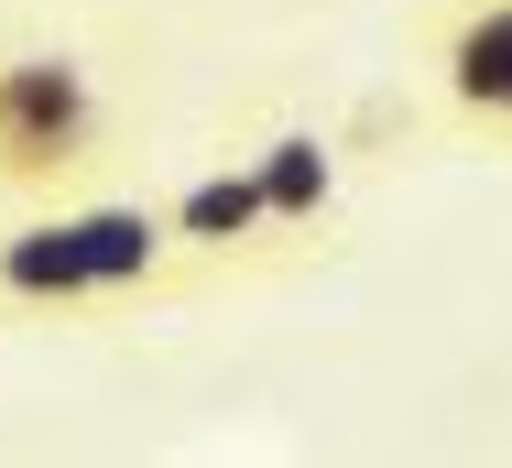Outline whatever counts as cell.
Here are the masks:
<instances>
[{"label": "cell", "mask_w": 512, "mask_h": 468, "mask_svg": "<svg viewBox=\"0 0 512 468\" xmlns=\"http://www.w3.org/2000/svg\"><path fill=\"white\" fill-rule=\"evenodd\" d=\"M491 131H512V88H502V98H491Z\"/></svg>", "instance_id": "7"}, {"label": "cell", "mask_w": 512, "mask_h": 468, "mask_svg": "<svg viewBox=\"0 0 512 468\" xmlns=\"http://www.w3.org/2000/svg\"><path fill=\"white\" fill-rule=\"evenodd\" d=\"M436 66H447V98H458L469 120H491V98L512 88V0H480V11L447 33Z\"/></svg>", "instance_id": "5"}, {"label": "cell", "mask_w": 512, "mask_h": 468, "mask_svg": "<svg viewBox=\"0 0 512 468\" xmlns=\"http://www.w3.org/2000/svg\"><path fill=\"white\" fill-rule=\"evenodd\" d=\"M164 229H175V251L229 262V251H262V240H273V207L251 186V164H218V175H197V186L164 207Z\"/></svg>", "instance_id": "3"}, {"label": "cell", "mask_w": 512, "mask_h": 468, "mask_svg": "<svg viewBox=\"0 0 512 468\" xmlns=\"http://www.w3.org/2000/svg\"><path fill=\"white\" fill-rule=\"evenodd\" d=\"M77 229H88V262H99V294H142V283L164 273V251H175V229H164L153 207H88Z\"/></svg>", "instance_id": "6"}, {"label": "cell", "mask_w": 512, "mask_h": 468, "mask_svg": "<svg viewBox=\"0 0 512 468\" xmlns=\"http://www.w3.org/2000/svg\"><path fill=\"white\" fill-rule=\"evenodd\" d=\"M251 186H262V207H273V229H316V218L338 207V164H327L316 131H284V142L251 153Z\"/></svg>", "instance_id": "4"}, {"label": "cell", "mask_w": 512, "mask_h": 468, "mask_svg": "<svg viewBox=\"0 0 512 468\" xmlns=\"http://www.w3.org/2000/svg\"><path fill=\"white\" fill-rule=\"evenodd\" d=\"M0 305H22V316H77V305H99L88 229H77V218H22V229H0Z\"/></svg>", "instance_id": "2"}, {"label": "cell", "mask_w": 512, "mask_h": 468, "mask_svg": "<svg viewBox=\"0 0 512 468\" xmlns=\"http://www.w3.org/2000/svg\"><path fill=\"white\" fill-rule=\"evenodd\" d=\"M99 77L55 44H0V196H55L99 164Z\"/></svg>", "instance_id": "1"}]
</instances>
